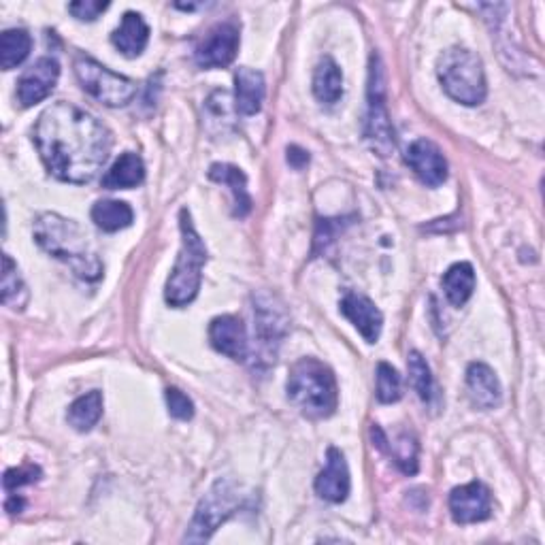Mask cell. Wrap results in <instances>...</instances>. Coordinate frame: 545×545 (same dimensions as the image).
<instances>
[{
    "label": "cell",
    "mask_w": 545,
    "mask_h": 545,
    "mask_svg": "<svg viewBox=\"0 0 545 545\" xmlns=\"http://www.w3.org/2000/svg\"><path fill=\"white\" fill-rule=\"evenodd\" d=\"M437 75L443 90L460 105H480L488 94L486 73L480 56L469 49L452 47L443 52L437 64Z\"/></svg>",
    "instance_id": "cell-5"
},
{
    "label": "cell",
    "mask_w": 545,
    "mask_h": 545,
    "mask_svg": "<svg viewBox=\"0 0 545 545\" xmlns=\"http://www.w3.org/2000/svg\"><path fill=\"white\" fill-rule=\"evenodd\" d=\"M167 396V405H169V414L177 420H190L194 416V405L188 399V394H184L177 388H167L164 392Z\"/></svg>",
    "instance_id": "cell-32"
},
{
    "label": "cell",
    "mask_w": 545,
    "mask_h": 545,
    "mask_svg": "<svg viewBox=\"0 0 545 545\" xmlns=\"http://www.w3.org/2000/svg\"><path fill=\"white\" fill-rule=\"evenodd\" d=\"M403 396L401 375L392 369L388 362H379L377 367V401L379 403H396Z\"/></svg>",
    "instance_id": "cell-29"
},
{
    "label": "cell",
    "mask_w": 545,
    "mask_h": 545,
    "mask_svg": "<svg viewBox=\"0 0 545 545\" xmlns=\"http://www.w3.org/2000/svg\"><path fill=\"white\" fill-rule=\"evenodd\" d=\"M3 264V303L11 309H24L28 303V288L24 279L20 277V271L9 254L3 258Z\"/></svg>",
    "instance_id": "cell-27"
},
{
    "label": "cell",
    "mask_w": 545,
    "mask_h": 545,
    "mask_svg": "<svg viewBox=\"0 0 545 545\" xmlns=\"http://www.w3.org/2000/svg\"><path fill=\"white\" fill-rule=\"evenodd\" d=\"M407 367H409L411 386H414L420 399L424 403H428L433 399V375H431V369H428V365H426L424 356L420 352H411L409 360H407Z\"/></svg>",
    "instance_id": "cell-28"
},
{
    "label": "cell",
    "mask_w": 545,
    "mask_h": 545,
    "mask_svg": "<svg viewBox=\"0 0 545 545\" xmlns=\"http://www.w3.org/2000/svg\"><path fill=\"white\" fill-rule=\"evenodd\" d=\"M35 239L47 254L69 264L77 277L86 282L103 277V262L77 222L58 213H41L35 222Z\"/></svg>",
    "instance_id": "cell-2"
},
{
    "label": "cell",
    "mask_w": 545,
    "mask_h": 545,
    "mask_svg": "<svg viewBox=\"0 0 545 545\" xmlns=\"http://www.w3.org/2000/svg\"><path fill=\"white\" fill-rule=\"evenodd\" d=\"M179 228L181 252L167 282V292H164V299L171 307H186L196 299L203 279L201 271L207 262V247L194 230L188 209H181L179 213Z\"/></svg>",
    "instance_id": "cell-4"
},
{
    "label": "cell",
    "mask_w": 545,
    "mask_h": 545,
    "mask_svg": "<svg viewBox=\"0 0 545 545\" xmlns=\"http://www.w3.org/2000/svg\"><path fill=\"white\" fill-rule=\"evenodd\" d=\"M467 386L473 403L480 409H494L501 403V384L484 362H473L467 369Z\"/></svg>",
    "instance_id": "cell-18"
},
{
    "label": "cell",
    "mask_w": 545,
    "mask_h": 545,
    "mask_svg": "<svg viewBox=\"0 0 545 545\" xmlns=\"http://www.w3.org/2000/svg\"><path fill=\"white\" fill-rule=\"evenodd\" d=\"M386 452H390V456L394 458L396 465L401 467L403 473L414 475L418 471V443L414 437L409 435H401L399 439L394 441V445H386Z\"/></svg>",
    "instance_id": "cell-30"
},
{
    "label": "cell",
    "mask_w": 545,
    "mask_h": 545,
    "mask_svg": "<svg viewBox=\"0 0 545 545\" xmlns=\"http://www.w3.org/2000/svg\"><path fill=\"white\" fill-rule=\"evenodd\" d=\"M239 52V24L220 22L207 30L203 41L194 49V60L201 69H224Z\"/></svg>",
    "instance_id": "cell-9"
},
{
    "label": "cell",
    "mask_w": 545,
    "mask_h": 545,
    "mask_svg": "<svg viewBox=\"0 0 545 545\" xmlns=\"http://www.w3.org/2000/svg\"><path fill=\"white\" fill-rule=\"evenodd\" d=\"M135 220V213L122 201H98L92 207V222L103 228L105 233H115V230H122L132 224Z\"/></svg>",
    "instance_id": "cell-26"
},
{
    "label": "cell",
    "mask_w": 545,
    "mask_h": 545,
    "mask_svg": "<svg viewBox=\"0 0 545 545\" xmlns=\"http://www.w3.org/2000/svg\"><path fill=\"white\" fill-rule=\"evenodd\" d=\"M313 94L326 105H335L343 96V73L330 56L320 60L316 75H313Z\"/></svg>",
    "instance_id": "cell-22"
},
{
    "label": "cell",
    "mask_w": 545,
    "mask_h": 545,
    "mask_svg": "<svg viewBox=\"0 0 545 545\" xmlns=\"http://www.w3.org/2000/svg\"><path fill=\"white\" fill-rule=\"evenodd\" d=\"M450 511L458 524L484 522L492 514L490 490L482 482H471L467 486L454 488L450 494Z\"/></svg>",
    "instance_id": "cell-10"
},
{
    "label": "cell",
    "mask_w": 545,
    "mask_h": 545,
    "mask_svg": "<svg viewBox=\"0 0 545 545\" xmlns=\"http://www.w3.org/2000/svg\"><path fill=\"white\" fill-rule=\"evenodd\" d=\"M254 316H256V333L260 339V345L264 352H269L275 356L277 345L282 343L286 328H288V318L282 307L275 305V299L267 296V301L262 303V299H258L256 307H254Z\"/></svg>",
    "instance_id": "cell-16"
},
{
    "label": "cell",
    "mask_w": 545,
    "mask_h": 545,
    "mask_svg": "<svg viewBox=\"0 0 545 545\" xmlns=\"http://www.w3.org/2000/svg\"><path fill=\"white\" fill-rule=\"evenodd\" d=\"M341 313L358 328V333L365 337V341L375 343L379 335H382L384 316L382 311L375 307V303L367 299V296L356 294V292H345V296L341 299Z\"/></svg>",
    "instance_id": "cell-13"
},
{
    "label": "cell",
    "mask_w": 545,
    "mask_h": 545,
    "mask_svg": "<svg viewBox=\"0 0 545 545\" xmlns=\"http://www.w3.org/2000/svg\"><path fill=\"white\" fill-rule=\"evenodd\" d=\"M288 396L303 416L324 420L335 414L339 403L337 379L324 362L316 358H301L290 369Z\"/></svg>",
    "instance_id": "cell-3"
},
{
    "label": "cell",
    "mask_w": 545,
    "mask_h": 545,
    "mask_svg": "<svg viewBox=\"0 0 545 545\" xmlns=\"http://www.w3.org/2000/svg\"><path fill=\"white\" fill-rule=\"evenodd\" d=\"M35 143L47 171L56 179L88 184L109 158L111 132L92 113L60 101L39 115Z\"/></svg>",
    "instance_id": "cell-1"
},
{
    "label": "cell",
    "mask_w": 545,
    "mask_h": 545,
    "mask_svg": "<svg viewBox=\"0 0 545 545\" xmlns=\"http://www.w3.org/2000/svg\"><path fill=\"white\" fill-rule=\"evenodd\" d=\"M209 341L220 354L245 360L247 356V330L237 316H220L209 324Z\"/></svg>",
    "instance_id": "cell-15"
},
{
    "label": "cell",
    "mask_w": 545,
    "mask_h": 545,
    "mask_svg": "<svg viewBox=\"0 0 545 545\" xmlns=\"http://www.w3.org/2000/svg\"><path fill=\"white\" fill-rule=\"evenodd\" d=\"M405 162L418 175L422 184L431 188L441 186L448 179V160H445L439 147L428 139H418L416 143H411L405 154Z\"/></svg>",
    "instance_id": "cell-11"
},
{
    "label": "cell",
    "mask_w": 545,
    "mask_h": 545,
    "mask_svg": "<svg viewBox=\"0 0 545 545\" xmlns=\"http://www.w3.org/2000/svg\"><path fill=\"white\" fill-rule=\"evenodd\" d=\"M264 101L262 73L241 66L235 73V109L241 115H256Z\"/></svg>",
    "instance_id": "cell-19"
},
{
    "label": "cell",
    "mask_w": 545,
    "mask_h": 545,
    "mask_svg": "<svg viewBox=\"0 0 545 545\" xmlns=\"http://www.w3.org/2000/svg\"><path fill=\"white\" fill-rule=\"evenodd\" d=\"M32 49V39L26 30L22 28H13L5 30L3 37H0V66L5 71L15 69L20 66Z\"/></svg>",
    "instance_id": "cell-25"
},
{
    "label": "cell",
    "mask_w": 545,
    "mask_h": 545,
    "mask_svg": "<svg viewBox=\"0 0 545 545\" xmlns=\"http://www.w3.org/2000/svg\"><path fill=\"white\" fill-rule=\"evenodd\" d=\"M39 477H41V469L37 465H24L20 469H9L3 477V484H5V490L13 492L22 486L39 482Z\"/></svg>",
    "instance_id": "cell-31"
},
{
    "label": "cell",
    "mask_w": 545,
    "mask_h": 545,
    "mask_svg": "<svg viewBox=\"0 0 545 545\" xmlns=\"http://www.w3.org/2000/svg\"><path fill=\"white\" fill-rule=\"evenodd\" d=\"M109 9V3H101V0H77V3L69 5V11L73 18L81 22H94L98 15Z\"/></svg>",
    "instance_id": "cell-33"
},
{
    "label": "cell",
    "mask_w": 545,
    "mask_h": 545,
    "mask_svg": "<svg viewBox=\"0 0 545 545\" xmlns=\"http://www.w3.org/2000/svg\"><path fill=\"white\" fill-rule=\"evenodd\" d=\"M209 177L218 184H224L233 192L235 198V216L245 218L252 211V196L247 192V177L241 169L233 167V164H211Z\"/></svg>",
    "instance_id": "cell-20"
},
{
    "label": "cell",
    "mask_w": 545,
    "mask_h": 545,
    "mask_svg": "<svg viewBox=\"0 0 545 545\" xmlns=\"http://www.w3.org/2000/svg\"><path fill=\"white\" fill-rule=\"evenodd\" d=\"M26 501L20 499V497H9L7 503H5V509L9 511V514H20V511L24 509Z\"/></svg>",
    "instance_id": "cell-35"
},
{
    "label": "cell",
    "mask_w": 545,
    "mask_h": 545,
    "mask_svg": "<svg viewBox=\"0 0 545 545\" xmlns=\"http://www.w3.org/2000/svg\"><path fill=\"white\" fill-rule=\"evenodd\" d=\"M241 505L243 494L233 482H216V486L209 490V494H205V499L198 505L186 541H207L216 533V528L233 516Z\"/></svg>",
    "instance_id": "cell-7"
},
{
    "label": "cell",
    "mask_w": 545,
    "mask_h": 545,
    "mask_svg": "<svg viewBox=\"0 0 545 545\" xmlns=\"http://www.w3.org/2000/svg\"><path fill=\"white\" fill-rule=\"evenodd\" d=\"M365 137L371 150L379 156H390L394 150V130L390 124V115L386 107V90H384V71L379 56L371 58V77H369V107H367V124Z\"/></svg>",
    "instance_id": "cell-8"
},
{
    "label": "cell",
    "mask_w": 545,
    "mask_h": 545,
    "mask_svg": "<svg viewBox=\"0 0 545 545\" xmlns=\"http://www.w3.org/2000/svg\"><path fill=\"white\" fill-rule=\"evenodd\" d=\"M103 416V394L88 392L69 407V424L79 433H86L96 426Z\"/></svg>",
    "instance_id": "cell-24"
},
{
    "label": "cell",
    "mask_w": 545,
    "mask_h": 545,
    "mask_svg": "<svg viewBox=\"0 0 545 545\" xmlns=\"http://www.w3.org/2000/svg\"><path fill=\"white\" fill-rule=\"evenodd\" d=\"M111 41L126 58H137L145 52L147 41H150V26L145 24L141 13L128 11L124 13L120 28L111 35Z\"/></svg>",
    "instance_id": "cell-17"
},
{
    "label": "cell",
    "mask_w": 545,
    "mask_h": 545,
    "mask_svg": "<svg viewBox=\"0 0 545 545\" xmlns=\"http://www.w3.org/2000/svg\"><path fill=\"white\" fill-rule=\"evenodd\" d=\"M60 77V64L54 58H39L22 75L18 84V101L22 107H32L54 92Z\"/></svg>",
    "instance_id": "cell-12"
},
{
    "label": "cell",
    "mask_w": 545,
    "mask_h": 545,
    "mask_svg": "<svg viewBox=\"0 0 545 545\" xmlns=\"http://www.w3.org/2000/svg\"><path fill=\"white\" fill-rule=\"evenodd\" d=\"M75 75L81 88L107 107H124L137 96L135 81L109 71L90 56H79L75 60Z\"/></svg>",
    "instance_id": "cell-6"
},
{
    "label": "cell",
    "mask_w": 545,
    "mask_h": 545,
    "mask_svg": "<svg viewBox=\"0 0 545 545\" xmlns=\"http://www.w3.org/2000/svg\"><path fill=\"white\" fill-rule=\"evenodd\" d=\"M445 296L454 307H462L475 290V271L469 262H458L448 269L441 279Z\"/></svg>",
    "instance_id": "cell-23"
},
{
    "label": "cell",
    "mask_w": 545,
    "mask_h": 545,
    "mask_svg": "<svg viewBox=\"0 0 545 545\" xmlns=\"http://www.w3.org/2000/svg\"><path fill=\"white\" fill-rule=\"evenodd\" d=\"M145 179V164L141 156L126 152L113 162V167L103 177V188L107 190H126L137 188Z\"/></svg>",
    "instance_id": "cell-21"
},
{
    "label": "cell",
    "mask_w": 545,
    "mask_h": 545,
    "mask_svg": "<svg viewBox=\"0 0 545 545\" xmlns=\"http://www.w3.org/2000/svg\"><path fill=\"white\" fill-rule=\"evenodd\" d=\"M288 162L292 164L294 169H303L309 164V154L305 150H301V147L292 145V147H288Z\"/></svg>",
    "instance_id": "cell-34"
},
{
    "label": "cell",
    "mask_w": 545,
    "mask_h": 545,
    "mask_svg": "<svg viewBox=\"0 0 545 545\" xmlns=\"http://www.w3.org/2000/svg\"><path fill=\"white\" fill-rule=\"evenodd\" d=\"M316 492L318 497L328 503H343L350 494V469L345 456L337 450L330 448L326 454V467L318 475L316 480Z\"/></svg>",
    "instance_id": "cell-14"
}]
</instances>
